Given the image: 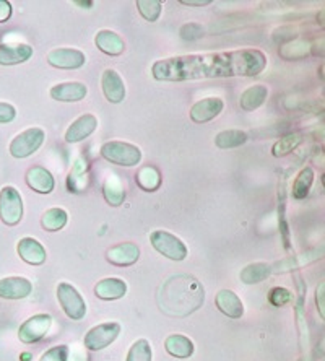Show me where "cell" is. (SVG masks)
<instances>
[{
  "label": "cell",
  "instance_id": "obj_1",
  "mask_svg": "<svg viewBox=\"0 0 325 361\" xmlns=\"http://www.w3.org/2000/svg\"><path fill=\"white\" fill-rule=\"evenodd\" d=\"M265 67L267 57L262 51L239 49L168 57L154 62L152 73L159 82H189L202 78L257 77Z\"/></svg>",
  "mask_w": 325,
  "mask_h": 361
},
{
  "label": "cell",
  "instance_id": "obj_2",
  "mask_svg": "<svg viewBox=\"0 0 325 361\" xmlns=\"http://www.w3.org/2000/svg\"><path fill=\"white\" fill-rule=\"evenodd\" d=\"M101 157L104 158L106 161L117 164V166H137L142 160V152L140 148L132 145V143L127 142H119V140H111L103 143L101 147Z\"/></svg>",
  "mask_w": 325,
  "mask_h": 361
},
{
  "label": "cell",
  "instance_id": "obj_3",
  "mask_svg": "<svg viewBox=\"0 0 325 361\" xmlns=\"http://www.w3.org/2000/svg\"><path fill=\"white\" fill-rule=\"evenodd\" d=\"M57 300L68 319L80 321L83 319L85 314H87V302H85L83 296L80 295V291L75 288V286L67 283V281L59 283Z\"/></svg>",
  "mask_w": 325,
  "mask_h": 361
},
{
  "label": "cell",
  "instance_id": "obj_4",
  "mask_svg": "<svg viewBox=\"0 0 325 361\" xmlns=\"http://www.w3.org/2000/svg\"><path fill=\"white\" fill-rule=\"evenodd\" d=\"M150 243L159 254H163L164 257L171 259V261L180 262L188 257V246H185L180 238H178L169 231H164V230L153 231L150 235Z\"/></svg>",
  "mask_w": 325,
  "mask_h": 361
},
{
  "label": "cell",
  "instance_id": "obj_5",
  "mask_svg": "<svg viewBox=\"0 0 325 361\" xmlns=\"http://www.w3.org/2000/svg\"><path fill=\"white\" fill-rule=\"evenodd\" d=\"M23 219V200L20 192L12 185H5L0 190V220L5 225L15 226Z\"/></svg>",
  "mask_w": 325,
  "mask_h": 361
},
{
  "label": "cell",
  "instance_id": "obj_6",
  "mask_svg": "<svg viewBox=\"0 0 325 361\" xmlns=\"http://www.w3.org/2000/svg\"><path fill=\"white\" fill-rule=\"evenodd\" d=\"M121 334V324L117 322H104L98 324L93 329H90L87 336L83 338V347L90 352H101L108 348Z\"/></svg>",
  "mask_w": 325,
  "mask_h": 361
},
{
  "label": "cell",
  "instance_id": "obj_7",
  "mask_svg": "<svg viewBox=\"0 0 325 361\" xmlns=\"http://www.w3.org/2000/svg\"><path fill=\"white\" fill-rule=\"evenodd\" d=\"M46 134L39 127H31V129L21 132L10 143V155L13 158H28L39 150L44 143Z\"/></svg>",
  "mask_w": 325,
  "mask_h": 361
},
{
  "label": "cell",
  "instance_id": "obj_8",
  "mask_svg": "<svg viewBox=\"0 0 325 361\" xmlns=\"http://www.w3.org/2000/svg\"><path fill=\"white\" fill-rule=\"evenodd\" d=\"M51 326V314H44V312L42 314H35L21 324L18 329V338L23 343H36L47 336Z\"/></svg>",
  "mask_w": 325,
  "mask_h": 361
},
{
  "label": "cell",
  "instance_id": "obj_9",
  "mask_svg": "<svg viewBox=\"0 0 325 361\" xmlns=\"http://www.w3.org/2000/svg\"><path fill=\"white\" fill-rule=\"evenodd\" d=\"M47 62L49 66L62 71H77L82 68L87 62V56L78 49H70V47H57L47 54Z\"/></svg>",
  "mask_w": 325,
  "mask_h": 361
},
{
  "label": "cell",
  "instance_id": "obj_10",
  "mask_svg": "<svg viewBox=\"0 0 325 361\" xmlns=\"http://www.w3.org/2000/svg\"><path fill=\"white\" fill-rule=\"evenodd\" d=\"M223 108H225V103H223L221 98L210 97L204 98L192 106L190 109V119L195 124H205V122H210L218 116L221 114Z\"/></svg>",
  "mask_w": 325,
  "mask_h": 361
},
{
  "label": "cell",
  "instance_id": "obj_11",
  "mask_svg": "<svg viewBox=\"0 0 325 361\" xmlns=\"http://www.w3.org/2000/svg\"><path fill=\"white\" fill-rule=\"evenodd\" d=\"M106 259L116 267H130L140 259V249L134 243H121L108 249Z\"/></svg>",
  "mask_w": 325,
  "mask_h": 361
},
{
  "label": "cell",
  "instance_id": "obj_12",
  "mask_svg": "<svg viewBox=\"0 0 325 361\" xmlns=\"http://www.w3.org/2000/svg\"><path fill=\"white\" fill-rule=\"evenodd\" d=\"M101 88H103L104 97L109 103H122L125 98L124 80H122L121 75L114 71V68H106L103 72V77H101Z\"/></svg>",
  "mask_w": 325,
  "mask_h": 361
},
{
  "label": "cell",
  "instance_id": "obj_13",
  "mask_svg": "<svg viewBox=\"0 0 325 361\" xmlns=\"http://www.w3.org/2000/svg\"><path fill=\"white\" fill-rule=\"evenodd\" d=\"M33 291V283L25 277H7L0 280V298L23 300Z\"/></svg>",
  "mask_w": 325,
  "mask_h": 361
},
{
  "label": "cell",
  "instance_id": "obj_14",
  "mask_svg": "<svg viewBox=\"0 0 325 361\" xmlns=\"http://www.w3.org/2000/svg\"><path fill=\"white\" fill-rule=\"evenodd\" d=\"M88 94L87 85L82 82H66L59 83L51 88V98L61 103H77L85 99Z\"/></svg>",
  "mask_w": 325,
  "mask_h": 361
},
{
  "label": "cell",
  "instance_id": "obj_15",
  "mask_svg": "<svg viewBox=\"0 0 325 361\" xmlns=\"http://www.w3.org/2000/svg\"><path fill=\"white\" fill-rule=\"evenodd\" d=\"M96 127H98V119H96L93 114L80 116L78 119H75L70 126H68V129L66 132V142L77 143L88 139V137L96 130Z\"/></svg>",
  "mask_w": 325,
  "mask_h": 361
},
{
  "label": "cell",
  "instance_id": "obj_16",
  "mask_svg": "<svg viewBox=\"0 0 325 361\" xmlns=\"http://www.w3.org/2000/svg\"><path fill=\"white\" fill-rule=\"evenodd\" d=\"M322 257H325V244L321 247H314L311 251L301 254V256L288 257L285 261L271 265V267H274V274H285V272H291V270H295L298 267H302V265L316 262Z\"/></svg>",
  "mask_w": 325,
  "mask_h": 361
},
{
  "label": "cell",
  "instance_id": "obj_17",
  "mask_svg": "<svg viewBox=\"0 0 325 361\" xmlns=\"http://www.w3.org/2000/svg\"><path fill=\"white\" fill-rule=\"evenodd\" d=\"M17 251L21 261L30 265H41L46 262V249L35 238H23V240H20L17 244Z\"/></svg>",
  "mask_w": 325,
  "mask_h": 361
},
{
  "label": "cell",
  "instance_id": "obj_18",
  "mask_svg": "<svg viewBox=\"0 0 325 361\" xmlns=\"http://www.w3.org/2000/svg\"><path fill=\"white\" fill-rule=\"evenodd\" d=\"M216 307L231 319H241L244 316V305L239 296L231 290H220L216 295Z\"/></svg>",
  "mask_w": 325,
  "mask_h": 361
},
{
  "label": "cell",
  "instance_id": "obj_19",
  "mask_svg": "<svg viewBox=\"0 0 325 361\" xmlns=\"http://www.w3.org/2000/svg\"><path fill=\"white\" fill-rule=\"evenodd\" d=\"M26 184L38 194H51L56 188L54 176L42 166H33L26 173Z\"/></svg>",
  "mask_w": 325,
  "mask_h": 361
},
{
  "label": "cell",
  "instance_id": "obj_20",
  "mask_svg": "<svg viewBox=\"0 0 325 361\" xmlns=\"http://www.w3.org/2000/svg\"><path fill=\"white\" fill-rule=\"evenodd\" d=\"M127 293V283L121 279H103L98 281L94 286V295L98 296L99 300L104 301H114V300H121L124 298Z\"/></svg>",
  "mask_w": 325,
  "mask_h": 361
},
{
  "label": "cell",
  "instance_id": "obj_21",
  "mask_svg": "<svg viewBox=\"0 0 325 361\" xmlns=\"http://www.w3.org/2000/svg\"><path fill=\"white\" fill-rule=\"evenodd\" d=\"M94 44L108 56H121L125 49V42L119 35L111 30H101L94 36Z\"/></svg>",
  "mask_w": 325,
  "mask_h": 361
},
{
  "label": "cell",
  "instance_id": "obj_22",
  "mask_svg": "<svg viewBox=\"0 0 325 361\" xmlns=\"http://www.w3.org/2000/svg\"><path fill=\"white\" fill-rule=\"evenodd\" d=\"M33 56V47L28 44H0V66H17Z\"/></svg>",
  "mask_w": 325,
  "mask_h": 361
},
{
  "label": "cell",
  "instance_id": "obj_23",
  "mask_svg": "<svg viewBox=\"0 0 325 361\" xmlns=\"http://www.w3.org/2000/svg\"><path fill=\"white\" fill-rule=\"evenodd\" d=\"M164 348L166 352L174 358L179 360H188L194 355V342L190 341L189 337L180 336V334H171V336L166 337L164 341Z\"/></svg>",
  "mask_w": 325,
  "mask_h": 361
},
{
  "label": "cell",
  "instance_id": "obj_24",
  "mask_svg": "<svg viewBox=\"0 0 325 361\" xmlns=\"http://www.w3.org/2000/svg\"><path fill=\"white\" fill-rule=\"evenodd\" d=\"M286 180H288V173L283 174L280 179L278 185V225H280V233L281 238H283V246L286 251H290V226H288L286 221Z\"/></svg>",
  "mask_w": 325,
  "mask_h": 361
},
{
  "label": "cell",
  "instance_id": "obj_25",
  "mask_svg": "<svg viewBox=\"0 0 325 361\" xmlns=\"http://www.w3.org/2000/svg\"><path fill=\"white\" fill-rule=\"evenodd\" d=\"M274 274V267L267 262H254L246 265L239 274V279L244 285H255L267 280Z\"/></svg>",
  "mask_w": 325,
  "mask_h": 361
},
{
  "label": "cell",
  "instance_id": "obj_26",
  "mask_svg": "<svg viewBox=\"0 0 325 361\" xmlns=\"http://www.w3.org/2000/svg\"><path fill=\"white\" fill-rule=\"evenodd\" d=\"M267 98H269V88L264 87V85H254V87H249L246 92L241 94L239 104H241V108L244 111L250 113V111L259 109Z\"/></svg>",
  "mask_w": 325,
  "mask_h": 361
},
{
  "label": "cell",
  "instance_id": "obj_27",
  "mask_svg": "<svg viewBox=\"0 0 325 361\" xmlns=\"http://www.w3.org/2000/svg\"><path fill=\"white\" fill-rule=\"evenodd\" d=\"M103 195L104 200L108 202L109 205L113 207H119L124 204L125 200V189L122 180L116 176V174H109L106 178L104 184H103Z\"/></svg>",
  "mask_w": 325,
  "mask_h": 361
},
{
  "label": "cell",
  "instance_id": "obj_28",
  "mask_svg": "<svg viewBox=\"0 0 325 361\" xmlns=\"http://www.w3.org/2000/svg\"><path fill=\"white\" fill-rule=\"evenodd\" d=\"M314 178H316V174H314V169L311 166L302 168L295 179V184H293V189H291L293 199L296 200L306 199L309 192H311Z\"/></svg>",
  "mask_w": 325,
  "mask_h": 361
},
{
  "label": "cell",
  "instance_id": "obj_29",
  "mask_svg": "<svg viewBox=\"0 0 325 361\" xmlns=\"http://www.w3.org/2000/svg\"><path fill=\"white\" fill-rule=\"evenodd\" d=\"M135 180L138 188L145 190V192H154L161 185V174L154 166H143L138 169Z\"/></svg>",
  "mask_w": 325,
  "mask_h": 361
},
{
  "label": "cell",
  "instance_id": "obj_30",
  "mask_svg": "<svg viewBox=\"0 0 325 361\" xmlns=\"http://www.w3.org/2000/svg\"><path fill=\"white\" fill-rule=\"evenodd\" d=\"M247 142V134L238 129L223 130L215 137V145L223 150H230V148H238Z\"/></svg>",
  "mask_w": 325,
  "mask_h": 361
},
{
  "label": "cell",
  "instance_id": "obj_31",
  "mask_svg": "<svg viewBox=\"0 0 325 361\" xmlns=\"http://www.w3.org/2000/svg\"><path fill=\"white\" fill-rule=\"evenodd\" d=\"M67 220H68L67 212L61 209V207H54V209H49L44 215H42L41 225L46 231L54 233V231L62 230V228L67 225Z\"/></svg>",
  "mask_w": 325,
  "mask_h": 361
},
{
  "label": "cell",
  "instance_id": "obj_32",
  "mask_svg": "<svg viewBox=\"0 0 325 361\" xmlns=\"http://www.w3.org/2000/svg\"><path fill=\"white\" fill-rule=\"evenodd\" d=\"M301 142H302L301 132H291V134H286L275 143L274 148H271V153H274V157L276 158L286 157L290 155L291 152H295L296 148L301 145Z\"/></svg>",
  "mask_w": 325,
  "mask_h": 361
},
{
  "label": "cell",
  "instance_id": "obj_33",
  "mask_svg": "<svg viewBox=\"0 0 325 361\" xmlns=\"http://www.w3.org/2000/svg\"><path fill=\"white\" fill-rule=\"evenodd\" d=\"M312 46L311 42L307 41H291L285 44L281 49L278 51V54L283 57L285 61H296V59H302L311 54Z\"/></svg>",
  "mask_w": 325,
  "mask_h": 361
},
{
  "label": "cell",
  "instance_id": "obj_34",
  "mask_svg": "<svg viewBox=\"0 0 325 361\" xmlns=\"http://www.w3.org/2000/svg\"><path fill=\"white\" fill-rule=\"evenodd\" d=\"M83 185H87V161L83 163L80 158L68 176V188H70V192H80Z\"/></svg>",
  "mask_w": 325,
  "mask_h": 361
},
{
  "label": "cell",
  "instance_id": "obj_35",
  "mask_svg": "<svg viewBox=\"0 0 325 361\" xmlns=\"http://www.w3.org/2000/svg\"><path fill=\"white\" fill-rule=\"evenodd\" d=\"M152 345L145 338H138L137 342L132 343V347L127 353L125 361H152Z\"/></svg>",
  "mask_w": 325,
  "mask_h": 361
},
{
  "label": "cell",
  "instance_id": "obj_36",
  "mask_svg": "<svg viewBox=\"0 0 325 361\" xmlns=\"http://www.w3.org/2000/svg\"><path fill=\"white\" fill-rule=\"evenodd\" d=\"M137 8L143 18L154 23L161 15L163 4L159 0H137Z\"/></svg>",
  "mask_w": 325,
  "mask_h": 361
},
{
  "label": "cell",
  "instance_id": "obj_37",
  "mask_svg": "<svg viewBox=\"0 0 325 361\" xmlns=\"http://www.w3.org/2000/svg\"><path fill=\"white\" fill-rule=\"evenodd\" d=\"M291 300H293V293L288 288H283V286H275V288H271L269 293L270 305H274L276 307L288 305Z\"/></svg>",
  "mask_w": 325,
  "mask_h": 361
},
{
  "label": "cell",
  "instance_id": "obj_38",
  "mask_svg": "<svg viewBox=\"0 0 325 361\" xmlns=\"http://www.w3.org/2000/svg\"><path fill=\"white\" fill-rule=\"evenodd\" d=\"M68 350L70 348L67 345H56V347H52L42 353L39 361H67Z\"/></svg>",
  "mask_w": 325,
  "mask_h": 361
},
{
  "label": "cell",
  "instance_id": "obj_39",
  "mask_svg": "<svg viewBox=\"0 0 325 361\" xmlns=\"http://www.w3.org/2000/svg\"><path fill=\"white\" fill-rule=\"evenodd\" d=\"M202 36H204V28H202L200 25L189 23V25H184L183 28H180V38L185 41L199 39V38H202Z\"/></svg>",
  "mask_w": 325,
  "mask_h": 361
},
{
  "label": "cell",
  "instance_id": "obj_40",
  "mask_svg": "<svg viewBox=\"0 0 325 361\" xmlns=\"http://www.w3.org/2000/svg\"><path fill=\"white\" fill-rule=\"evenodd\" d=\"M316 307L319 316H321L322 321L325 322V281L316 286Z\"/></svg>",
  "mask_w": 325,
  "mask_h": 361
},
{
  "label": "cell",
  "instance_id": "obj_41",
  "mask_svg": "<svg viewBox=\"0 0 325 361\" xmlns=\"http://www.w3.org/2000/svg\"><path fill=\"white\" fill-rule=\"evenodd\" d=\"M17 118V109L8 103H0V124H7Z\"/></svg>",
  "mask_w": 325,
  "mask_h": 361
},
{
  "label": "cell",
  "instance_id": "obj_42",
  "mask_svg": "<svg viewBox=\"0 0 325 361\" xmlns=\"http://www.w3.org/2000/svg\"><path fill=\"white\" fill-rule=\"evenodd\" d=\"M87 348H78L77 345H73L72 350H68V358L67 361H88V355L85 352Z\"/></svg>",
  "mask_w": 325,
  "mask_h": 361
},
{
  "label": "cell",
  "instance_id": "obj_43",
  "mask_svg": "<svg viewBox=\"0 0 325 361\" xmlns=\"http://www.w3.org/2000/svg\"><path fill=\"white\" fill-rule=\"evenodd\" d=\"M10 17H12V5L7 0H0V23H5Z\"/></svg>",
  "mask_w": 325,
  "mask_h": 361
},
{
  "label": "cell",
  "instance_id": "obj_44",
  "mask_svg": "<svg viewBox=\"0 0 325 361\" xmlns=\"http://www.w3.org/2000/svg\"><path fill=\"white\" fill-rule=\"evenodd\" d=\"M180 4L185 7H205L211 4V0H180Z\"/></svg>",
  "mask_w": 325,
  "mask_h": 361
},
{
  "label": "cell",
  "instance_id": "obj_45",
  "mask_svg": "<svg viewBox=\"0 0 325 361\" xmlns=\"http://www.w3.org/2000/svg\"><path fill=\"white\" fill-rule=\"evenodd\" d=\"M316 20H317V23L322 26V28H325V8L319 10L317 15H316Z\"/></svg>",
  "mask_w": 325,
  "mask_h": 361
},
{
  "label": "cell",
  "instance_id": "obj_46",
  "mask_svg": "<svg viewBox=\"0 0 325 361\" xmlns=\"http://www.w3.org/2000/svg\"><path fill=\"white\" fill-rule=\"evenodd\" d=\"M75 5H78V7H85V8H90L93 7V2H90V0H87V2H82V0H77Z\"/></svg>",
  "mask_w": 325,
  "mask_h": 361
},
{
  "label": "cell",
  "instance_id": "obj_47",
  "mask_svg": "<svg viewBox=\"0 0 325 361\" xmlns=\"http://www.w3.org/2000/svg\"><path fill=\"white\" fill-rule=\"evenodd\" d=\"M319 73H321L322 78H325V63L321 67V71H319Z\"/></svg>",
  "mask_w": 325,
  "mask_h": 361
},
{
  "label": "cell",
  "instance_id": "obj_48",
  "mask_svg": "<svg viewBox=\"0 0 325 361\" xmlns=\"http://www.w3.org/2000/svg\"><path fill=\"white\" fill-rule=\"evenodd\" d=\"M322 185H324V189H325V174H322Z\"/></svg>",
  "mask_w": 325,
  "mask_h": 361
},
{
  "label": "cell",
  "instance_id": "obj_49",
  "mask_svg": "<svg viewBox=\"0 0 325 361\" xmlns=\"http://www.w3.org/2000/svg\"><path fill=\"white\" fill-rule=\"evenodd\" d=\"M306 360H307V358H301V360H300V361H306Z\"/></svg>",
  "mask_w": 325,
  "mask_h": 361
}]
</instances>
